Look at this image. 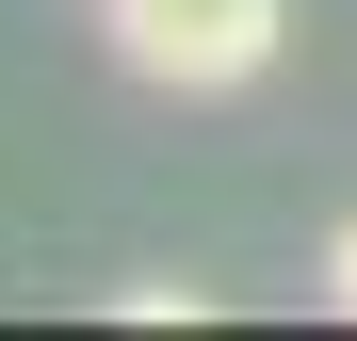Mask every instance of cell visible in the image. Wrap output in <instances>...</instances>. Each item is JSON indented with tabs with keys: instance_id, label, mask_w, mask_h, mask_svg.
Segmentation results:
<instances>
[{
	"instance_id": "cell-1",
	"label": "cell",
	"mask_w": 357,
	"mask_h": 341,
	"mask_svg": "<svg viewBox=\"0 0 357 341\" xmlns=\"http://www.w3.org/2000/svg\"><path fill=\"white\" fill-rule=\"evenodd\" d=\"M98 33H114V66L162 82V98H244L276 66L292 0H98Z\"/></svg>"
},
{
	"instance_id": "cell-2",
	"label": "cell",
	"mask_w": 357,
	"mask_h": 341,
	"mask_svg": "<svg viewBox=\"0 0 357 341\" xmlns=\"http://www.w3.org/2000/svg\"><path fill=\"white\" fill-rule=\"evenodd\" d=\"M114 325H211V293H195V276H130V293H114Z\"/></svg>"
},
{
	"instance_id": "cell-3",
	"label": "cell",
	"mask_w": 357,
	"mask_h": 341,
	"mask_svg": "<svg viewBox=\"0 0 357 341\" xmlns=\"http://www.w3.org/2000/svg\"><path fill=\"white\" fill-rule=\"evenodd\" d=\"M325 309H357V227H325Z\"/></svg>"
}]
</instances>
